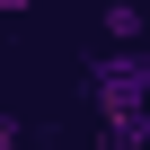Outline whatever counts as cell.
<instances>
[{
  "label": "cell",
  "instance_id": "obj_2",
  "mask_svg": "<svg viewBox=\"0 0 150 150\" xmlns=\"http://www.w3.org/2000/svg\"><path fill=\"white\" fill-rule=\"evenodd\" d=\"M150 35V9L141 0H106V44H141Z\"/></svg>",
  "mask_w": 150,
  "mask_h": 150
},
{
  "label": "cell",
  "instance_id": "obj_1",
  "mask_svg": "<svg viewBox=\"0 0 150 150\" xmlns=\"http://www.w3.org/2000/svg\"><path fill=\"white\" fill-rule=\"evenodd\" d=\"M88 97H97V115H106V124L132 141V132L150 124V53H97Z\"/></svg>",
  "mask_w": 150,
  "mask_h": 150
}]
</instances>
